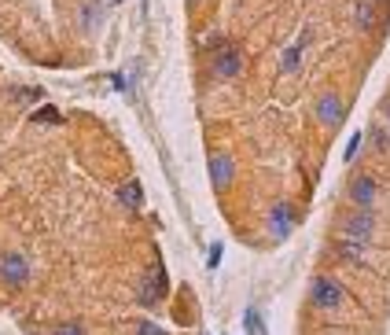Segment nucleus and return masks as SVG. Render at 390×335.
Wrapping results in <instances>:
<instances>
[{
  "label": "nucleus",
  "mask_w": 390,
  "mask_h": 335,
  "mask_svg": "<svg viewBox=\"0 0 390 335\" xmlns=\"http://www.w3.org/2000/svg\"><path fill=\"white\" fill-rule=\"evenodd\" d=\"M342 287L332 280V277H317L313 280V306H320V309H339L342 306Z\"/></svg>",
  "instance_id": "f257e3e1"
},
{
  "label": "nucleus",
  "mask_w": 390,
  "mask_h": 335,
  "mask_svg": "<svg viewBox=\"0 0 390 335\" xmlns=\"http://www.w3.org/2000/svg\"><path fill=\"white\" fill-rule=\"evenodd\" d=\"M162 291H166V269H162V262H155V265H151V273L140 280L137 299H140L144 306H151V302H159Z\"/></svg>",
  "instance_id": "f03ea898"
},
{
  "label": "nucleus",
  "mask_w": 390,
  "mask_h": 335,
  "mask_svg": "<svg viewBox=\"0 0 390 335\" xmlns=\"http://www.w3.org/2000/svg\"><path fill=\"white\" fill-rule=\"evenodd\" d=\"M372 228H376V218L368 214V211H361V214H354V218L342 221V240L364 243V240H372Z\"/></svg>",
  "instance_id": "7ed1b4c3"
},
{
  "label": "nucleus",
  "mask_w": 390,
  "mask_h": 335,
  "mask_svg": "<svg viewBox=\"0 0 390 335\" xmlns=\"http://www.w3.org/2000/svg\"><path fill=\"white\" fill-rule=\"evenodd\" d=\"M295 221H298V214H295V206H291V203H276V206H273V214H269V228H273V236H276V240L291 236Z\"/></svg>",
  "instance_id": "20e7f679"
},
{
  "label": "nucleus",
  "mask_w": 390,
  "mask_h": 335,
  "mask_svg": "<svg viewBox=\"0 0 390 335\" xmlns=\"http://www.w3.org/2000/svg\"><path fill=\"white\" fill-rule=\"evenodd\" d=\"M317 118L324 122V125H339L342 122V115H346V103H342V96H335V92H324L320 100H317Z\"/></svg>",
  "instance_id": "39448f33"
},
{
  "label": "nucleus",
  "mask_w": 390,
  "mask_h": 335,
  "mask_svg": "<svg viewBox=\"0 0 390 335\" xmlns=\"http://www.w3.org/2000/svg\"><path fill=\"white\" fill-rule=\"evenodd\" d=\"M240 67H243L240 52H236L232 45H221L218 52H214V74H218V78H236V74H240Z\"/></svg>",
  "instance_id": "423d86ee"
},
{
  "label": "nucleus",
  "mask_w": 390,
  "mask_h": 335,
  "mask_svg": "<svg viewBox=\"0 0 390 335\" xmlns=\"http://www.w3.org/2000/svg\"><path fill=\"white\" fill-rule=\"evenodd\" d=\"M0 277H4L8 284H23L30 277V262L23 255H4L0 258Z\"/></svg>",
  "instance_id": "0eeeda50"
},
{
  "label": "nucleus",
  "mask_w": 390,
  "mask_h": 335,
  "mask_svg": "<svg viewBox=\"0 0 390 335\" xmlns=\"http://www.w3.org/2000/svg\"><path fill=\"white\" fill-rule=\"evenodd\" d=\"M350 199L361 206V211H368V206H372V199H376V181L368 177V174L354 177V184H350Z\"/></svg>",
  "instance_id": "6e6552de"
},
{
  "label": "nucleus",
  "mask_w": 390,
  "mask_h": 335,
  "mask_svg": "<svg viewBox=\"0 0 390 335\" xmlns=\"http://www.w3.org/2000/svg\"><path fill=\"white\" fill-rule=\"evenodd\" d=\"M210 181L218 192H225V188L232 184V159L228 155H214L210 159Z\"/></svg>",
  "instance_id": "1a4fd4ad"
},
{
  "label": "nucleus",
  "mask_w": 390,
  "mask_h": 335,
  "mask_svg": "<svg viewBox=\"0 0 390 335\" xmlns=\"http://www.w3.org/2000/svg\"><path fill=\"white\" fill-rule=\"evenodd\" d=\"M118 199H122V206L137 211V206L144 203V188H140V181H125V184L118 188Z\"/></svg>",
  "instance_id": "9d476101"
},
{
  "label": "nucleus",
  "mask_w": 390,
  "mask_h": 335,
  "mask_svg": "<svg viewBox=\"0 0 390 335\" xmlns=\"http://www.w3.org/2000/svg\"><path fill=\"white\" fill-rule=\"evenodd\" d=\"M354 15H357V26L361 30H372L376 26V0H361Z\"/></svg>",
  "instance_id": "9b49d317"
},
{
  "label": "nucleus",
  "mask_w": 390,
  "mask_h": 335,
  "mask_svg": "<svg viewBox=\"0 0 390 335\" xmlns=\"http://www.w3.org/2000/svg\"><path fill=\"white\" fill-rule=\"evenodd\" d=\"M306 37H310V33H302V41H298V45H291V48L284 52V59H280V70H284V74H291V70L298 67V59H302V45H306Z\"/></svg>",
  "instance_id": "f8f14e48"
},
{
  "label": "nucleus",
  "mask_w": 390,
  "mask_h": 335,
  "mask_svg": "<svg viewBox=\"0 0 390 335\" xmlns=\"http://www.w3.org/2000/svg\"><path fill=\"white\" fill-rule=\"evenodd\" d=\"M372 140H376V148H390V122H376L372 125Z\"/></svg>",
  "instance_id": "ddd939ff"
},
{
  "label": "nucleus",
  "mask_w": 390,
  "mask_h": 335,
  "mask_svg": "<svg viewBox=\"0 0 390 335\" xmlns=\"http://www.w3.org/2000/svg\"><path fill=\"white\" fill-rule=\"evenodd\" d=\"M243 324H247V335H265L262 313H258V309H247V313H243Z\"/></svg>",
  "instance_id": "4468645a"
},
{
  "label": "nucleus",
  "mask_w": 390,
  "mask_h": 335,
  "mask_svg": "<svg viewBox=\"0 0 390 335\" xmlns=\"http://www.w3.org/2000/svg\"><path fill=\"white\" fill-rule=\"evenodd\" d=\"M339 250H342V255L346 258H350V262H364V255H361V243H354V240H339Z\"/></svg>",
  "instance_id": "2eb2a0df"
},
{
  "label": "nucleus",
  "mask_w": 390,
  "mask_h": 335,
  "mask_svg": "<svg viewBox=\"0 0 390 335\" xmlns=\"http://www.w3.org/2000/svg\"><path fill=\"white\" fill-rule=\"evenodd\" d=\"M81 18H85V30H96V18H100V4H85V8H81Z\"/></svg>",
  "instance_id": "dca6fc26"
},
{
  "label": "nucleus",
  "mask_w": 390,
  "mask_h": 335,
  "mask_svg": "<svg viewBox=\"0 0 390 335\" xmlns=\"http://www.w3.org/2000/svg\"><path fill=\"white\" fill-rule=\"evenodd\" d=\"M137 335H166V331H162V328H155L151 321H140V324H137Z\"/></svg>",
  "instance_id": "f3484780"
},
{
  "label": "nucleus",
  "mask_w": 390,
  "mask_h": 335,
  "mask_svg": "<svg viewBox=\"0 0 390 335\" xmlns=\"http://www.w3.org/2000/svg\"><path fill=\"white\" fill-rule=\"evenodd\" d=\"M33 118H37V122H45V118H48V122H59L56 107H37V115H33Z\"/></svg>",
  "instance_id": "a211bd4d"
},
{
  "label": "nucleus",
  "mask_w": 390,
  "mask_h": 335,
  "mask_svg": "<svg viewBox=\"0 0 390 335\" xmlns=\"http://www.w3.org/2000/svg\"><path fill=\"white\" fill-rule=\"evenodd\" d=\"M56 335H85V328H81V324H59Z\"/></svg>",
  "instance_id": "6ab92c4d"
},
{
  "label": "nucleus",
  "mask_w": 390,
  "mask_h": 335,
  "mask_svg": "<svg viewBox=\"0 0 390 335\" xmlns=\"http://www.w3.org/2000/svg\"><path fill=\"white\" fill-rule=\"evenodd\" d=\"M218 262H221V243H214L210 247V269H218Z\"/></svg>",
  "instance_id": "aec40b11"
},
{
  "label": "nucleus",
  "mask_w": 390,
  "mask_h": 335,
  "mask_svg": "<svg viewBox=\"0 0 390 335\" xmlns=\"http://www.w3.org/2000/svg\"><path fill=\"white\" fill-rule=\"evenodd\" d=\"M357 148H361V137H354L350 144H346V159H354V155H357Z\"/></svg>",
  "instance_id": "412c9836"
},
{
  "label": "nucleus",
  "mask_w": 390,
  "mask_h": 335,
  "mask_svg": "<svg viewBox=\"0 0 390 335\" xmlns=\"http://www.w3.org/2000/svg\"><path fill=\"white\" fill-rule=\"evenodd\" d=\"M383 111H386V122H390V100H386V103H383Z\"/></svg>",
  "instance_id": "4be33fe9"
},
{
  "label": "nucleus",
  "mask_w": 390,
  "mask_h": 335,
  "mask_svg": "<svg viewBox=\"0 0 390 335\" xmlns=\"http://www.w3.org/2000/svg\"><path fill=\"white\" fill-rule=\"evenodd\" d=\"M191 4H195V0H191Z\"/></svg>",
  "instance_id": "5701e85b"
}]
</instances>
